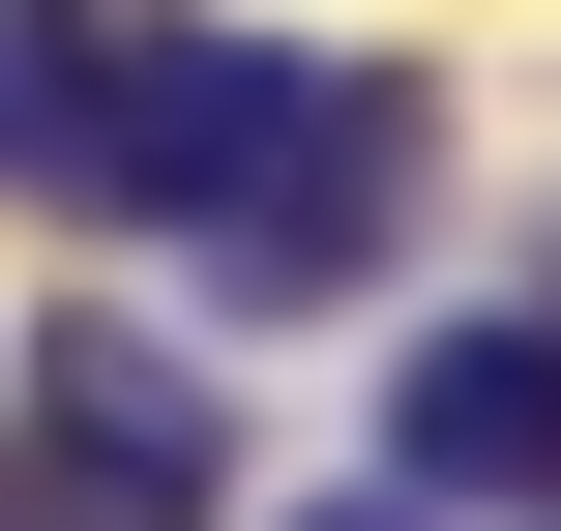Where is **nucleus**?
Segmentation results:
<instances>
[{
  "label": "nucleus",
  "mask_w": 561,
  "mask_h": 531,
  "mask_svg": "<svg viewBox=\"0 0 561 531\" xmlns=\"http://www.w3.org/2000/svg\"><path fill=\"white\" fill-rule=\"evenodd\" d=\"M89 148V0H0V207H59Z\"/></svg>",
  "instance_id": "4"
},
{
  "label": "nucleus",
  "mask_w": 561,
  "mask_h": 531,
  "mask_svg": "<svg viewBox=\"0 0 561 531\" xmlns=\"http://www.w3.org/2000/svg\"><path fill=\"white\" fill-rule=\"evenodd\" d=\"M0 531H30V503H0Z\"/></svg>",
  "instance_id": "6"
},
{
  "label": "nucleus",
  "mask_w": 561,
  "mask_h": 531,
  "mask_svg": "<svg viewBox=\"0 0 561 531\" xmlns=\"http://www.w3.org/2000/svg\"><path fill=\"white\" fill-rule=\"evenodd\" d=\"M385 236H414V89H385V59H296V118H266V177H237L207 296H355Z\"/></svg>",
  "instance_id": "2"
},
{
  "label": "nucleus",
  "mask_w": 561,
  "mask_h": 531,
  "mask_svg": "<svg viewBox=\"0 0 561 531\" xmlns=\"http://www.w3.org/2000/svg\"><path fill=\"white\" fill-rule=\"evenodd\" d=\"M296 531H414V503H296Z\"/></svg>",
  "instance_id": "5"
},
{
  "label": "nucleus",
  "mask_w": 561,
  "mask_h": 531,
  "mask_svg": "<svg viewBox=\"0 0 561 531\" xmlns=\"http://www.w3.org/2000/svg\"><path fill=\"white\" fill-rule=\"evenodd\" d=\"M0 503L30 531H237V414L178 325H30L0 355Z\"/></svg>",
  "instance_id": "1"
},
{
  "label": "nucleus",
  "mask_w": 561,
  "mask_h": 531,
  "mask_svg": "<svg viewBox=\"0 0 561 531\" xmlns=\"http://www.w3.org/2000/svg\"><path fill=\"white\" fill-rule=\"evenodd\" d=\"M385 503H561V325H414V384H385Z\"/></svg>",
  "instance_id": "3"
}]
</instances>
